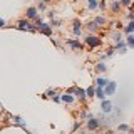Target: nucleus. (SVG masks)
<instances>
[{"label": "nucleus", "mask_w": 134, "mask_h": 134, "mask_svg": "<svg viewBox=\"0 0 134 134\" xmlns=\"http://www.w3.org/2000/svg\"><path fill=\"white\" fill-rule=\"evenodd\" d=\"M99 7L104 10V8H106V2H104V0H100V2H99Z\"/></svg>", "instance_id": "nucleus-27"}, {"label": "nucleus", "mask_w": 134, "mask_h": 134, "mask_svg": "<svg viewBox=\"0 0 134 134\" xmlns=\"http://www.w3.org/2000/svg\"><path fill=\"white\" fill-rule=\"evenodd\" d=\"M87 7H89V10H96L99 7V0H87Z\"/></svg>", "instance_id": "nucleus-19"}, {"label": "nucleus", "mask_w": 134, "mask_h": 134, "mask_svg": "<svg viewBox=\"0 0 134 134\" xmlns=\"http://www.w3.org/2000/svg\"><path fill=\"white\" fill-rule=\"evenodd\" d=\"M96 97H97L99 100H104V99H106V97H107V94H106V91H104V89H102V87H97V86H96Z\"/></svg>", "instance_id": "nucleus-13"}, {"label": "nucleus", "mask_w": 134, "mask_h": 134, "mask_svg": "<svg viewBox=\"0 0 134 134\" xmlns=\"http://www.w3.org/2000/svg\"><path fill=\"white\" fill-rule=\"evenodd\" d=\"M102 44V40H100V37L97 35H87L86 37V45H89V47H99V45Z\"/></svg>", "instance_id": "nucleus-4"}, {"label": "nucleus", "mask_w": 134, "mask_h": 134, "mask_svg": "<svg viewBox=\"0 0 134 134\" xmlns=\"http://www.w3.org/2000/svg\"><path fill=\"white\" fill-rule=\"evenodd\" d=\"M39 2H40V0H39Z\"/></svg>", "instance_id": "nucleus-31"}, {"label": "nucleus", "mask_w": 134, "mask_h": 134, "mask_svg": "<svg viewBox=\"0 0 134 134\" xmlns=\"http://www.w3.org/2000/svg\"><path fill=\"white\" fill-rule=\"evenodd\" d=\"M94 70H96V72H99V74H102V72H107V65L104 64V62H99V64L94 67Z\"/></svg>", "instance_id": "nucleus-17"}, {"label": "nucleus", "mask_w": 134, "mask_h": 134, "mask_svg": "<svg viewBox=\"0 0 134 134\" xmlns=\"http://www.w3.org/2000/svg\"><path fill=\"white\" fill-rule=\"evenodd\" d=\"M112 134H122V131H119V132H112Z\"/></svg>", "instance_id": "nucleus-29"}, {"label": "nucleus", "mask_w": 134, "mask_h": 134, "mask_svg": "<svg viewBox=\"0 0 134 134\" xmlns=\"http://www.w3.org/2000/svg\"><path fill=\"white\" fill-rule=\"evenodd\" d=\"M35 25H37V30L42 32L44 35H49V37L52 35L54 27H52L50 24H44V22H42V19H37V20H35Z\"/></svg>", "instance_id": "nucleus-1"}, {"label": "nucleus", "mask_w": 134, "mask_h": 134, "mask_svg": "<svg viewBox=\"0 0 134 134\" xmlns=\"http://www.w3.org/2000/svg\"><path fill=\"white\" fill-rule=\"evenodd\" d=\"M100 107H102V112H106V114L112 112V102H111V100H107V99H104V100H102Z\"/></svg>", "instance_id": "nucleus-11"}, {"label": "nucleus", "mask_w": 134, "mask_h": 134, "mask_svg": "<svg viewBox=\"0 0 134 134\" xmlns=\"http://www.w3.org/2000/svg\"><path fill=\"white\" fill-rule=\"evenodd\" d=\"M67 91H69V92H72L75 97H77V99H81V100H86V97H87V91H86V89H81V87H77V86L70 87V89H67Z\"/></svg>", "instance_id": "nucleus-3"}, {"label": "nucleus", "mask_w": 134, "mask_h": 134, "mask_svg": "<svg viewBox=\"0 0 134 134\" xmlns=\"http://www.w3.org/2000/svg\"><path fill=\"white\" fill-rule=\"evenodd\" d=\"M87 30H89V32H99L100 30V25L96 22V20H92V22L87 24Z\"/></svg>", "instance_id": "nucleus-14"}, {"label": "nucleus", "mask_w": 134, "mask_h": 134, "mask_svg": "<svg viewBox=\"0 0 134 134\" xmlns=\"http://www.w3.org/2000/svg\"><path fill=\"white\" fill-rule=\"evenodd\" d=\"M87 97H94V96H96V87L94 86H91V87H87Z\"/></svg>", "instance_id": "nucleus-21"}, {"label": "nucleus", "mask_w": 134, "mask_h": 134, "mask_svg": "<svg viewBox=\"0 0 134 134\" xmlns=\"http://www.w3.org/2000/svg\"><path fill=\"white\" fill-rule=\"evenodd\" d=\"M117 129H119V131H129V126L127 124H119V126H117Z\"/></svg>", "instance_id": "nucleus-24"}, {"label": "nucleus", "mask_w": 134, "mask_h": 134, "mask_svg": "<svg viewBox=\"0 0 134 134\" xmlns=\"http://www.w3.org/2000/svg\"><path fill=\"white\" fill-rule=\"evenodd\" d=\"M60 24H62L60 20H57V19H50V25H52V27H59Z\"/></svg>", "instance_id": "nucleus-23"}, {"label": "nucleus", "mask_w": 134, "mask_h": 134, "mask_svg": "<svg viewBox=\"0 0 134 134\" xmlns=\"http://www.w3.org/2000/svg\"><path fill=\"white\" fill-rule=\"evenodd\" d=\"M99 126H100V121L97 119V117H92V116L87 119V122H86L87 131H96V129H99Z\"/></svg>", "instance_id": "nucleus-5"}, {"label": "nucleus", "mask_w": 134, "mask_h": 134, "mask_svg": "<svg viewBox=\"0 0 134 134\" xmlns=\"http://www.w3.org/2000/svg\"><path fill=\"white\" fill-rule=\"evenodd\" d=\"M15 29H19V30H29V32H37V25L30 24L27 19H25V20H19Z\"/></svg>", "instance_id": "nucleus-2"}, {"label": "nucleus", "mask_w": 134, "mask_h": 134, "mask_svg": "<svg viewBox=\"0 0 134 134\" xmlns=\"http://www.w3.org/2000/svg\"><path fill=\"white\" fill-rule=\"evenodd\" d=\"M42 2H45V3H50V2H52V0H42Z\"/></svg>", "instance_id": "nucleus-28"}, {"label": "nucleus", "mask_w": 134, "mask_h": 134, "mask_svg": "<svg viewBox=\"0 0 134 134\" xmlns=\"http://www.w3.org/2000/svg\"><path fill=\"white\" fill-rule=\"evenodd\" d=\"M107 84H109V81L106 77H97V79H96V86H97V87H102V89H104Z\"/></svg>", "instance_id": "nucleus-16"}, {"label": "nucleus", "mask_w": 134, "mask_h": 134, "mask_svg": "<svg viewBox=\"0 0 134 134\" xmlns=\"http://www.w3.org/2000/svg\"><path fill=\"white\" fill-rule=\"evenodd\" d=\"M12 121H14V122L15 124H19V126H22V127L24 129H27V127H25V121L22 119V117H20V116H14V117H12Z\"/></svg>", "instance_id": "nucleus-18"}, {"label": "nucleus", "mask_w": 134, "mask_h": 134, "mask_svg": "<svg viewBox=\"0 0 134 134\" xmlns=\"http://www.w3.org/2000/svg\"><path fill=\"white\" fill-rule=\"evenodd\" d=\"M122 32L126 34V35H131V34H134V20H131L126 27L122 29Z\"/></svg>", "instance_id": "nucleus-15"}, {"label": "nucleus", "mask_w": 134, "mask_h": 134, "mask_svg": "<svg viewBox=\"0 0 134 134\" xmlns=\"http://www.w3.org/2000/svg\"><path fill=\"white\" fill-rule=\"evenodd\" d=\"M94 20H96V22H97V24L100 25V27H104V25L107 24V19H106V17H102V15H97Z\"/></svg>", "instance_id": "nucleus-20"}, {"label": "nucleus", "mask_w": 134, "mask_h": 134, "mask_svg": "<svg viewBox=\"0 0 134 134\" xmlns=\"http://www.w3.org/2000/svg\"><path fill=\"white\" fill-rule=\"evenodd\" d=\"M67 45H69L72 50H82L84 49V45H82V42L81 40H75V39H67Z\"/></svg>", "instance_id": "nucleus-7"}, {"label": "nucleus", "mask_w": 134, "mask_h": 134, "mask_svg": "<svg viewBox=\"0 0 134 134\" xmlns=\"http://www.w3.org/2000/svg\"><path fill=\"white\" fill-rule=\"evenodd\" d=\"M121 8H122V3H121V0H116V2L111 3V12H112V14H119Z\"/></svg>", "instance_id": "nucleus-12"}, {"label": "nucleus", "mask_w": 134, "mask_h": 134, "mask_svg": "<svg viewBox=\"0 0 134 134\" xmlns=\"http://www.w3.org/2000/svg\"><path fill=\"white\" fill-rule=\"evenodd\" d=\"M116 89H117V82L116 81H109V84L104 87V91H106L107 96H114L116 94Z\"/></svg>", "instance_id": "nucleus-8"}, {"label": "nucleus", "mask_w": 134, "mask_h": 134, "mask_svg": "<svg viewBox=\"0 0 134 134\" xmlns=\"http://www.w3.org/2000/svg\"><path fill=\"white\" fill-rule=\"evenodd\" d=\"M60 97H62V102H65V104H74L75 102V99H74L75 96L69 91H65V94H60Z\"/></svg>", "instance_id": "nucleus-10"}, {"label": "nucleus", "mask_w": 134, "mask_h": 134, "mask_svg": "<svg viewBox=\"0 0 134 134\" xmlns=\"http://www.w3.org/2000/svg\"><path fill=\"white\" fill-rule=\"evenodd\" d=\"M72 32H74L75 37H81V35H82V24H81V20H74V24H72Z\"/></svg>", "instance_id": "nucleus-9"}, {"label": "nucleus", "mask_w": 134, "mask_h": 134, "mask_svg": "<svg viewBox=\"0 0 134 134\" xmlns=\"http://www.w3.org/2000/svg\"><path fill=\"white\" fill-rule=\"evenodd\" d=\"M45 7H47V3H45V2H39V5H37V8H39V12L45 10Z\"/></svg>", "instance_id": "nucleus-25"}, {"label": "nucleus", "mask_w": 134, "mask_h": 134, "mask_svg": "<svg viewBox=\"0 0 134 134\" xmlns=\"http://www.w3.org/2000/svg\"><path fill=\"white\" fill-rule=\"evenodd\" d=\"M121 3H122V7H131L132 0H121Z\"/></svg>", "instance_id": "nucleus-26"}, {"label": "nucleus", "mask_w": 134, "mask_h": 134, "mask_svg": "<svg viewBox=\"0 0 134 134\" xmlns=\"http://www.w3.org/2000/svg\"><path fill=\"white\" fill-rule=\"evenodd\" d=\"M111 2H116V0H111Z\"/></svg>", "instance_id": "nucleus-30"}, {"label": "nucleus", "mask_w": 134, "mask_h": 134, "mask_svg": "<svg viewBox=\"0 0 134 134\" xmlns=\"http://www.w3.org/2000/svg\"><path fill=\"white\" fill-rule=\"evenodd\" d=\"M126 42H127L129 47H134V34H131V35H127V39H126Z\"/></svg>", "instance_id": "nucleus-22"}, {"label": "nucleus", "mask_w": 134, "mask_h": 134, "mask_svg": "<svg viewBox=\"0 0 134 134\" xmlns=\"http://www.w3.org/2000/svg\"><path fill=\"white\" fill-rule=\"evenodd\" d=\"M25 15H27L29 20H37L39 19V8L37 7H29L27 12H25Z\"/></svg>", "instance_id": "nucleus-6"}]
</instances>
